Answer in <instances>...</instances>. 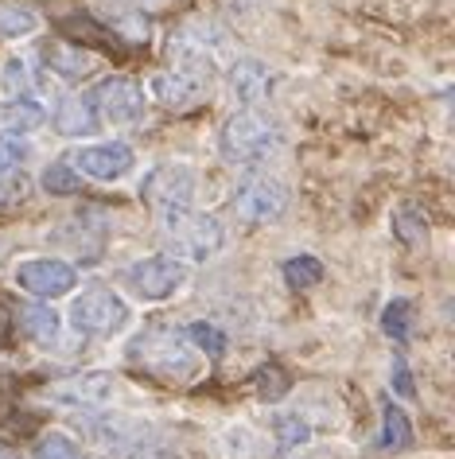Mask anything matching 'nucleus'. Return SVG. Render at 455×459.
<instances>
[{
	"label": "nucleus",
	"mask_w": 455,
	"mask_h": 459,
	"mask_svg": "<svg viewBox=\"0 0 455 459\" xmlns=\"http://www.w3.org/2000/svg\"><path fill=\"white\" fill-rule=\"evenodd\" d=\"M28 160V144L20 141V136H8L0 133V171H13Z\"/></svg>",
	"instance_id": "obj_28"
},
{
	"label": "nucleus",
	"mask_w": 455,
	"mask_h": 459,
	"mask_svg": "<svg viewBox=\"0 0 455 459\" xmlns=\"http://www.w3.org/2000/svg\"><path fill=\"white\" fill-rule=\"evenodd\" d=\"M272 432H277V444L284 452H296V447H304L312 440V429L300 412H280V417L272 420Z\"/></svg>",
	"instance_id": "obj_20"
},
{
	"label": "nucleus",
	"mask_w": 455,
	"mask_h": 459,
	"mask_svg": "<svg viewBox=\"0 0 455 459\" xmlns=\"http://www.w3.org/2000/svg\"><path fill=\"white\" fill-rule=\"evenodd\" d=\"M24 331L36 342H55L59 339V316L51 307H28L24 312Z\"/></svg>",
	"instance_id": "obj_24"
},
{
	"label": "nucleus",
	"mask_w": 455,
	"mask_h": 459,
	"mask_svg": "<svg viewBox=\"0 0 455 459\" xmlns=\"http://www.w3.org/2000/svg\"><path fill=\"white\" fill-rule=\"evenodd\" d=\"M214 78L207 74H195V71H184V66H172V71H160L152 74V98L167 109H191L195 101H202V94L210 90Z\"/></svg>",
	"instance_id": "obj_10"
},
{
	"label": "nucleus",
	"mask_w": 455,
	"mask_h": 459,
	"mask_svg": "<svg viewBox=\"0 0 455 459\" xmlns=\"http://www.w3.org/2000/svg\"><path fill=\"white\" fill-rule=\"evenodd\" d=\"M90 101H94L98 117L109 125H133L144 117V90L136 86L133 78H121V74L98 82L90 90Z\"/></svg>",
	"instance_id": "obj_7"
},
{
	"label": "nucleus",
	"mask_w": 455,
	"mask_h": 459,
	"mask_svg": "<svg viewBox=\"0 0 455 459\" xmlns=\"http://www.w3.org/2000/svg\"><path fill=\"white\" fill-rule=\"evenodd\" d=\"M43 59L63 78H86L94 71V55H86L82 48H74V43H51V48H43Z\"/></svg>",
	"instance_id": "obj_15"
},
{
	"label": "nucleus",
	"mask_w": 455,
	"mask_h": 459,
	"mask_svg": "<svg viewBox=\"0 0 455 459\" xmlns=\"http://www.w3.org/2000/svg\"><path fill=\"white\" fill-rule=\"evenodd\" d=\"M382 452H405L413 447V424H408V412L397 409L393 401L382 405V436H378Z\"/></svg>",
	"instance_id": "obj_16"
},
{
	"label": "nucleus",
	"mask_w": 455,
	"mask_h": 459,
	"mask_svg": "<svg viewBox=\"0 0 455 459\" xmlns=\"http://www.w3.org/2000/svg\"><path fill=\"white\" fill-rule=\"evenodd\" d=\"M78 187H82V179H78V171L66 164V160H59V164H51L43 171V191L47 195H74Z\"/></svg>",
	"instance_id": "obj_26"
},
{
	"label": "nucleus",
	"mask_w": 455,
	"mask_h": 459,
	"mask_svg": "<svg viewBox=\"0 0 455 459\" xmlns=\"http://www.w3.org/2000/svg\"><path fill=\"white\" fill-rule=\"evenodd\" d=\"M55 129H59L63 136H90L101 129V117L94 109V101H90V94L82 98H66L59 113H55Z\"/></svg>",
	"instance_id": "obj_13"
},
{
	"label": "nucleus",
	"mask_w": 455,
	"mask_h": 459,
	"mask_svg": "<svg viewBox=\"0 0 455 459\" xmlns=\"http://www.w3.org/2000/svg\"><path fill=\"white\" fill-rule=\"evenodd\" d=\"M24 86H28V66L20 59H8L4 63V90L8 94H16V90H24Z\"/></svg>",
	"instance_id": "obj_30"
},
{
	"label": "nucleus",
	"mask_w": 455,
	"mask_h": 459,
	"mask_svg": "<svg viewBox=\"0 0 455 459\" xmlns=\"http://www.w3.org/2000/svg\"><path fill=\"white\" fill-rule=\"evenodd\" d=\"M320 281H323V261L320 257L300 254V257L284 261V284H288V289L304 292V289H312V284H320Z\"/></svg>",
	"instance_id": "obj_18"
},
{
	"label": "nucleus",
	"mask_w": 455,
	"mask_h": 459,
	"mask_svg": "<svg viewBox=\"0 0 455 459\" xmlns=\"http://www.w3.org/2000/svg\"><path fill=\"white\" fill-rule=\"evenodd\" d=\"M8 339V319H4V312H0V342Z\"/></svg>",
	"instance_id": "obj_32"
},
{
	"label": "nucleus",
	"mask_w": 455,
	"mask_h": 459,
	"mask_svg": "<svg viewBox=\"0 0 455 459\" xmlns=\"http://www.w3.org/2000/svg\"><path fill=\"white\" fill-rule=\"evenodd\" d=\"M187 339L195 342L199 351H207V354H222L226 351V335L214 324H202V319L199 324H187Z\"/></svg>",
	"instance_id": "obj_27"
},
{
	"label": "nucleus",
	"mask_w": 455,
	"mask_h": 459,
	"mask_svg": "<svg viewBox=\"0 0 455 459\" xmlns=\"http://www.w3.org/2000/svg\"><path fill=\"white\" fill-rule=\"evenodd\" d=\"M0 459H20L16 452H8V447H0Z\"/></svg>",
	"instance_id": "obj_33"
},
{
	"label": "nucleus",
	"mask_w": 455,
	"mask_h": 459,
	"mask_svg": "<svg viewBox=\"0 0 455 459\" xmlns=\"http://www.w3.org/2000/svg\"><path fill=\"white\" fill-rule=\"evenodd\" d=\"M184 281H187V265L179 257H172V254L144 257V261H136V265L124 273V284H129V289L148 304L176 296L179 289H184Z\"/></svg>",
	"instance_id": "obj_5"
},
{
	"label": "nucleus",
	"mask_w": 455,
	"mask_h": 459,
	"mask_svg": "<svg viewBox=\"0 0 455 459\" xmlns=\"http://www.w3.org/2000/svg\"><path fill=\"white\" fill-rule=\"evenodd\" d=\"M43 121H47V113H43L39 101H31V98L0 101V133H8V136H24V133H36Z\"/></svg>",
	"instance_id": "obj_14"
},
{
	"label": "nucleus",
	"mask_w": 455,
	"mask_h": 459,
	"mask_svg": "<svg viewBox=\"0 0 455 459\" xmlns=\"http://www.w3.org/2000/svg\"><path fill=\"white\" fill-rule=\"evenodd\" d=\"M249 385H253V394L261 401H280L292 389V377L284 374L280 362H265V366H257V370L249 374Z\"/></svg>",
	"instance_id": "obj_17"
},
{
	"label": "nucleus",
	"mask_w": 455,
	"mask_h": 459,
	"mask_svg": "<svg viewBox=\"0 0 455 459\" xmlns=\"http://www.w3.org/2000/svg\"><path fill=\"white\" fill-rule=\"evenodd\" d=\"M277 148H280V125L253 106L226 117L222 133H219V152L230 160V164H261V160H269Z\"/></svg>",
	"instance_id": "obj_1"
},
{
	"label": "nucleus",
	"mask_w": 455,
	"mask_h": 459,
	"mask_svg": "<svg viewBox=\"0 0 455 459\" xmlns=\"http://www.w3.org/2000/svg\"><path fill=\"white\" fill-rule=\"evenodd\" d=\"M382 331L397 342H405L408 335H413V304L408 300H390L382 312Z\"/></svg>",
	"instance_id": "obj_23"
},
{
	"label": "nucleus",
	"mask_w": 455,
	"mask_h": 459,
	"mask_svg": "<svg viewBox=\"0 0 455 459\" xmlns=\"http://www.w3.org/2000/svg\"><path fill=\"white\" fill-rule=\"evenodd\" d=\"M113 389H117L113 374H82V377H66V382L51 385L47 401L66 405V409H98L113 397Z\"/></svg>",
	"instance_id": "obj_11"
},
{
	"label": "nucleus",
	"mask_w": 455,
	"mask_h": 459,
	"mask_svg": "<svg viewBox=\"0 0 455 459\" xmlns=\"http://www.w3.org/2000/svg\"><path fill=\"white\" fill-rule=\"evenodd\" d=\"M237 106H261L272 94V71L261 59H237L226 74Z\"/></svg>",
	"instance_id": "obj_12"
},
{
	"label": "nucleus",
	"mask_w": 455,
	"mask_h": 459,
	"mask_svg": "<svg viewBox=\"0 0 455 459\" xmlns=\"http://www.w3.org/2000/svg\"><path fill=\"white\" fill-rule=\"evenodd\" d=\"M31 459H90V455L66 432H47V436H39V440H36V452H31Z\"/></svg>",
	"instance_id": "obj_22"
},
{
	"label": "nucleus",
	"mask_w": 455,
	"mask_h": 459,
	"mask_svg": "<svg viewBox=\"0 0 455 459\" xmlns=\"http://www.w3.org/2000/svg\"><path fill=\"white\" fill-rule=\"evenodd\" d=\"M74 171H82V176L98 179V183H113V179H124L129 171L136 168V156L129 144L121 141H106V144H86L78 148V152L71 156Z\"/></svg>",
	"instance_id": "obj_9"
},
{
	"label": "nucleus",
	"mask_w": 455,
	"mask_h": 459,
	"mask_svg": "<svg viewBox=\"0 0 455 459\" xmlns=\"http://www.w3.org/2000/svg\"><path fill=\"white\" fill-rule=\"evenodd\" d=\"M129 319H133L129 304H124L117 292H109V289H90V292H82L71 304L74 331H78V335H90V339L121 335V331L129 327Z\"/></svg>",
	"instance_id": "obj_3"
},
{
	"label": "nucleus",
	"mask_w": 455,
	"mask_h": 459,
	"mask_svg": "<svg viewBox=\"0 0 455 459\" xmlns=\"http://www.w3.org/2000/svg\"><path fill=\"white\" fill-rule=\"evenodd\" d=\"M164 238L172 257L179 261H210L226 246V230L214 214H199L195 206L184 211L172 222H164Z\"/></svg>",
	"instance_id": "obj_2"
},
{
	"label": "nucleus",
	"mask_w": 455,
	"mask_h": 459,
	"mask_svg": "<svg viewBox=\"0 0 455 459\" xmlns=\"http://www.w3.org/2000/svg\"><path fill=\"white\" fill-rule=\"evenodd\" d=\"M24 199H28V176H24V168L0 171V211H16Z\"/></svg>",
	"instance_id": "obj_25"
},
{
	"label": "nucleus",
	"mask_w": 455,
	"mask_h": 459,
	"mask_svg": "<svg viewBox=\"0 0 455 459\" xmlns=\"http://www.w3.org/2000/svg\"><path fill=\"white\" fill-rule=\"evenodd\" d=\"M117 4H133V8H144V4H160V0H117Z\"/></svg>",
	"instance_id": "obj_31"
},
{
	"label": "nucleus",
	"mask_w": 455,
	"mask_h": 459,
	"mask_svg": "<svg viewBox=\"0 0 455 459\" xmlns=\"http://www.w3.org/2000/svg\"><path fill=\"white\" fill-rule=\"evenodd\" d=\"M393 234L401 238L405 246H420L428 238V218L420 206H401V211L393 214Z\"/></svg>",
	"instance_id": "obj_21"
},
{
	"label": "nucleus",
	"mask_w": 455,
	"mask_h": 459,
	"mask_svg": "<svg viewBox=\"0 0 455 459\" xmlns=\"http://www.w3.org/2000/svg\"><path fill=\"white\" fill-rule=\"evenodd\" d=\"M393 394H401V397H413V394H416L413 374H408V362L401 359V354L393 359Z\"/></svg>",
	"instance_id": "obj_29"
},
{
	"label": "nucleus",
	"mask_w": 455,
	"mask_h": 459,
	"mask_svg": "<svg viewBox=\"0 0 455 459\" xmlns=\"http://www.w3.org/2000/svg\"><path fill=\"white\" fill-rule=\"evenodd\" d=\"M195 183L199 179L187 164H164L144 179L141 195L148 199V206H152L156 218H160V226H164V222H172V218H179L184 211H191V203H195Z\"/></svg>",
	"instance_id": "obj_4"
},
{
	"label": "nucleus",
	"mask_w": 455,
	"mask_h": 459,
	"mask_svg": "<svg viewBox=\"0 0 455 459\" xmlns=\"http://www.w3.org/2000/svg\"><path fill=\"white\" fill-rule=\"evenodd\" d=\"M16 284L24 292L39 296V300H55V296L74 292L78 273L59 257H31V261H24V265L16 269Z\"/></svg>",
	"instance_id": "obj_8"
},
{
	"label": "nucleus",
	"mask_w": 455,
	"mask_h": 459,
	"mask_svg": "<svg viewBox=\"0 0 455 459\" xmlns=\"http://www.w3.org/2000/svg\"><path fill=\"white\" fill-rule=\"evenodd\" d=\"M288 211V187L272 176H257L237 187L234 195V214L249 226H265V222H277V218Z\"/></svg>",
	"instance_id": "obj_6"
},
{
	"label": "nucleus",
	"mask_w": 455,
	"mask_h": 459,
	"mask_svg": "<svg viewBox=\"0 0 455 459\" xmlns=\"http://www.w3.org/2000/svg\"><path fill=\"white\" fill-rule=\"evenodd\" d=\"M39 28V16L20 4H0V39H24Z\"/></svg>",
	"instance_id": "obj_19"
}]
</instances>
